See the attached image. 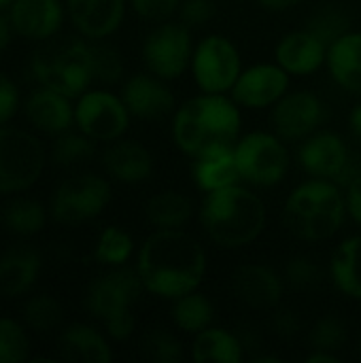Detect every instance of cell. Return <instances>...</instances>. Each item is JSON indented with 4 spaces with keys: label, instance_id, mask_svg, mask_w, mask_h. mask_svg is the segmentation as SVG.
Wrapping results in <instances>:
<instances>
[{
    "label": "cell",
    "instance_id": "obj_14",
    "mask_svg": "<svg viewBox=\"0 0 361 363\" xmlns=\"http://www.w3.org/2000/svg\"><path fill=\"white\" fill-rule=\"evenodd\" d=\"M289 91V72L279 64H257L240 72L232 98L245 108L274 106Z\"/></svg>",
    "mask_w": 361,
    "mask_h": 363
},
{
    "label": "cell",
    "instance_id": "obj_33",
    "mask_svg": "<svg viewBox=\"0 0 361 363\" xmlns=\"http://www.w3.org/2000/svg\"><path fill=\"white\" fill-rule=\"evenodd\" d=\"M134 251V240L132 236L117 228V225H111L106 230H102L98 242H96V259L104 266H123L130 255Z\"/></svg>",
    "mask_w": 361,
    "mask_h": 363
},
{
    "label": "cell",
    "instance_id": "obj_6",
    "mask_svg": "<svg viewBox=\"0 0 361 363\" xmlns=\"http://www.w3.org/2000/svg\"><path fill=\"white\" fill-rule=\"evenodd\" d=\"M236 162L240 179L257 185H279L289 170V151L281 136L270 132H251L236 143Z\"/></svg>",
    "mask_w": 361,
    "mask_h": 363
},
{
    "label": "cell",
    "instance_id": "obj_18",
    "mask_svg": "<svg viewBox=\"0 0 361 363\" xmlns=\"http://www.w3.org/2000/svg\"><path fill=\"white\" fill-rule=\"evenodd\" d=\"M194 181L206 194L243 181L236 162V145L219 143L194 155Z\"/></svg>",
    "mask_w": 361,
    "mask_h": 363
},
{
    "label": "cell",
    "instance_id": "obj_23",
    "mask_svg": "<svg viewBox=\"0 0 361 363\" xmlns=\"http://www.w3.org/2000/svg\"><path fill=\"white\" fill-rule=\"evenodd\" d=\"M23 108L32 125L47 134H62L74 121V108L70 106V98L51 87L40 85V89H36L26 100Z\"/></svg>",
    "mask_w": 361,
    "mask_h": 363
},
{
    "label": "cell",
    "instance_id": "obj_21",
    "mask_svg": "<svg viewBox=\"0 0 361 363\" xmlns=\"http://www.w3.org/2000/svg\"><path fill=\"white\" fill-rule=\"evenodd\" d=\"M106 172L126 185H136L147 181L153 174V155L151 151L136 140L117 138L102 155Z\"/></svg>",
    "mask_w": 361,
    "mask_h": 363
},
{
    "label": "cell",
    "instance_id": "obj_22",
    "mask_svg": "<svg viewBox=\"0 0 361 363\" xmlns=\"http://www.w3.org/2000/svg\"><path fill=\"white\" fill-rule=\"evenodd\" d=\"M11 21L17 34L34 40H47L62 26L60 0H13Z\"/></svg>",
    "mask_w": 361,
    "mask_h": 363
},
{
    "label": "cell",
    "instance_id": "obj_51",
    "mask_svg": "<svg viewBox=\"0 0 361 363\" xmlns=\"http://www.w3.org/2000/svg\"><path fill=\"white\" fill-rule=\"evenodd\" d=\"M306 363H340L338 353H328V351H313L306 355Z\"/></svg>",
    "mask_w": 361,
    "mask_h": 363
},
{
    "label": "cell",
    "instance_id": "obj_29",
    "mask_svg": "<svg viewBox=\"0 0 361 363\" xmlns=\"http://www.w3.org/2000/svg\"><path fill=\"white\" fill-rule=\"evenodd\" d=\"M191 357L196 363H238L245 357V349L236 334L219 328H206L196 334Z\"/></svg>",
    "mask_w": 361,
    "mask_h": 363
},
{
    "label": "cell",
    "instance_id": "obj_42",
    "mask_svg": "<svg viewBox=\"0 0 361 363\" xmlns=\"http://www.w3.org/2000/svg\"><path fill=\"white\" fill-rule=\"evenodd\" d=\"M136 15L153 21H164L179 11L181 0H130Z\"/></svg>",
    "mask_w": 361,
    "mask_h": 363
},
{
    "label": "cell",
    "instance_id": "obj_44",
    "mask_svg": "<svg viewBox=\"0 0 361 363\" xmlns=\"http://www.w3.org/2000/svg\"><path fill=\"white\" fill-rule=\"evenodd\" d=\"M17 104H19V94H17L15 83L6 74L0 72V125L6 123L15 115Z\"/></svg>",
    "mask_w": 361,
    "mask_h": 363
},
{
    "label": "cell",
    "instance_id": "obj_26",
    "mask_svg": "<svg viewBox=\"0 0 361 363\" xmlns=\"http://www.w3.org/2000/svg\"><path fill=\"white\" fill-rule=\"evenodd\" d=\"M60 355L72 363H109L111 347L100 332L89 325H70L60 336Z\"/></svg>",
    "mask_w": 361,
    "mask_h": 363
},
{
    "label": "cell",
    "instance_id": "obj_50",
    "mask_svg": "<svg viewBox=\"0 0 361 363\" xmlns=\"http://www.w3.org/2000/svg\"><path fill=\"white\" fill-rule=\"evenodd\" d=\"M349 128H351V134L353 138L361 143V102L353 106L351 115H349Z\"/></svg>",
    "mask_w": 361,
    "mask_h": 363
},
{
    "label": "cell",
    "instance_id": "obj_9",
    "mask_svg": "<svg viewBox=\"0 0 361 363\" xmlns=\"http://www.w3.org/2000/svg\"><path fill=\"white\" fill-rule=\"evenodd\" d=\"M111 202V185L98 174H79L64 181L53 196L51 213L64 225H79L98 217Z\"/></svg>",
    "mask_w": 361,
    "mask_h": 363
},
{
    "label": "cell",
    "instance_id": "obj_24",
    "mask_svg": "<svg viewBox=\"0 0 361 363\" xmlns=\"http://www.w3.org/2000/svg\"><path fill=\"white\" fill-rule=\"evenodd\" d=\"M40 272V255L34 249L17 247L0 257V296L17 298L26 294Z\"/></svg>",
    "mask_w": 361,
    "mask_h": 363
},
{
    "label": "cell",
    "instance_id": "obj_41",
    "mask_svg": "<svg viewBox=\"0 0 361 363\" xmlns=\"http://www.w3.org/2000/svg\"><path fill=\"white\" fill-rule=\"evenodd\" d=\"M215 15V2L213 0H181L179 4V17L181 23L187 28L204 26Z\"/></svg>",
    "mask_w": 361,
    "mask_h": 363
},
{
    "label": "cell",
    "instance_id": "obj_5",
    "mask_svg": "<svg viewBox=\"0 0 361 363\" xmlns=\"http://www.w3.org/2000/svg\"><path fill=\"white\" fill-rule=\"evenodd\" d=\"M30 72L43 87L77 98L94 81L89 45L79 38L49 40L34 51Z\"/></svg>",
    "mask_w": 361,
    "mask_h": 363
},
{
    "label": "cell",
    "instance_id": "obj_28",
    "mask_svg": "<svg viewBox=\"0 0 361 363\" xmlns=\"http://www.w3.org/2000/svg\"><path fill=\"white\" fill-rule=\"evenodd\" d=\"M145 217L155 230H183L194 217V202L177 189H164L149 198Z\"/></svg>",
    "mask_w": 361,
    "mask_h": 363
},
{
    "label": "cell",
    "instance_id": "obj_16",
    "mask_svg": "<svg viewBox=\"0 0 361 363\" xmlns=\"http://www.w3.org/2000/svg\"><path fill=\"white\" fill-rule=\"evenodd\" d=\"M347 157H349V149L345 140L334 132H315L306 136L298 151L300 166L313 179L334 181L343 170Z\"/></svg>",
    "mask_w": 361,
    "mask_h": 363
},
{
    "label": "cell",
    "instance_id": "obj_31",
    "mask_svg": "<svg viewBox=\"0 0 361 363\" xmlns=\"http://www.w3.org/2000/svg\"><path fill=\"white\" fill-rule=\"evenodd\" d=\"M45 208L36 200H13L2 208V225L17 236H34L45 228Z\"/></svg>",
    "mask_w": 361,
    "mask_h": 363
},
{
    "label": "cell",
    "instance_id": "obj_17",
    "mask_svg": "<svg viewBox=\"0 0 361 363\" xmlns=\"http://www.w3.org/2000/svg\"><path fill=\"white\" fill-rule=\"evenodd\" d=\"M232 289L251 308H274L283 296V279L266 264H243L232 277Z\"/></svg>",
    "mask_w": 361,
    "mask_h": 363
},
{
    "label": "cell",
    "instance_id": "obj_38",
    "mask_svg": "<svg viewBox=\"0 0 361 363\" xmlns=\"http://www.w3.org/2000/svg\"><path fill=\"white\" fill-rule=\"evenodd\" d=\"M283 281L296 291H311L321 283V266L306 255L289 257L285 264Z\"/></svg>",
    "mask_w": 361,
    "mask_h": 363
},
{
    "label": "cell",
    "instance_id": "obj_36",
    "mask_svg": "<svg viewBox=\"0 0 361 363\" xmlns=\"http://www.w3.org/2000/svg\"><path fill=\"white\" fill-rule=\"evenodd\" d=\"M309 340L313 351L338 353L347 342V323L336 315H326L313 325Z\"/></svg>",
    "mask_w": 361,
    "mask_h": 363
},
{
    "label": "cell",
    "instance_id": "obj_7",
    "mask_svg": "<svg viewBox=\"0 0 361 363\" xmlns=\"http://www.w3.org/2000/svg\"><path fill=\"white\" fill-rule=\"evenodd\" d=\"M45 166L38 138L23 130L0 128V194H15L32 187Z\"/></svg>",
    "mask_w": 361,
    "mask_h": 363
},
{
    "label": "cell",
    "instance_id": "obj_30",
    "mask_svg": "<svg viewBox=\"0 0 361 363\" xmlns=\"http://www.w3.org/2000/svg\"><path fill=\"white\" fill-rule=\"evenodd\" d=\"M215 319V308L204 294L189 291L174 300L172 304V321L179 330L187 334H200L202 330L211 328Z\"/></svg>",
    "mask_w": 361,
    "mask_h": 363
},
{
    "label": "cell",
    "instance_id": "obj_34",
    "mask_svg": "<svg viewBox=\"0 0 361 363\" xmlns=\"http://www.w3.org/2000/svg\"><path fill=\"white\" fill-rule=\"evenodd\" d=\"M96 147H94V138H89L87 134H72V132H62L57 134V140L53 145V162L57 166H79L85 164L94 157Z\"/></svg>",
    "mask_w": 361,
    "mask_h": 363
},
{
    "label": "cell",
    "instance_id": "obj_20",
    "mask_svg": "<svg viewBox=\"0 0 361 363\" xmlns=\"http://www.w3.org/2000/svg\"><path fill=\"white\" fill-rule=\"evenodd\" d=\"M68 13L83 36L98 40L121 26L126 0H68Z\"/></svg>",
    "mask_w": 361,
    "mask_h": 363
},
{
    "label": "cell",
    "instance_id": "obj_8",
    "mask_svg": "<svg viewBox=\"0 0 361 363\" xmlns=\"http://www.w3.org/2000/svg\"><path fill=\"white\" fill-rule=\"evenodd\" d=\"M191 72L204 94L232 91L243 72V60L236 45L221 36L209 34L198 43L191 57Z\"/></svg>",
    "mask_w": 361,
    "mask_h": 363
},
{
    "label": "cell",
    "instance_id": "obj_12",
    "mask_svg": "<svg viewBox=\"0 0 361 363\" xmlns=\"http://www.w3.org/2000/svg\"><path fill=\"white\" fill-rule=\"evenodd\" d=\"M328 106L323 100L306 89L287 91L270 113V123L277 136L283 140H304L315 134L317 128L326 121Z\"/></svg>",
    "mask_w": 361,
    "mask_h": 363
},
{
    "label": "cell",
    "instance_id": "obj_45",
    "mask_svg": "<svg viewBox=\"0 0 361 363\" xmlns=\"http://www.w3.org/2000/svg\"><path fill=\"white\" fill-rule=\"evenodd\" d=\"M104 325H106V332H109L111 338H115V340H126V338H130V336L134 334L136 317H134L132 311H128V313L115 315L113 319L104 321Z\"/></svg>",
    "mask_w": 361,
    "mask_h": 363
},
{
    "label": "cell",
    "instance_id": "obj_37",
    "mask_svg": "<svg viewBox=\"0 0 361 363\" xmlns=\"http://www.w3.org/2000/svg\"><path fill=\"white\" fill-rule=\"evenodd\" d=\"M30 342L26 330L13 319H0V363H19L28 359Z\"/></svg>",
    "mask_w": 361,
    "mask_h": 363
},
{
    "label": "cell",
    "instance_id": "obj_53",
    "mask_svg": "<svg viewBox=\"0 0 361 363\" xmlns=\"http://www.w3.org/2000/svg\"><path fill=\"white\" fill-rule=\"evenodd\" d=\"M360 355H361V336H360Z\"/></svg>",
    "mask_w": 361,
    "mask_h": 363
},
{
    "label": "cell",
    "instance_id": "obj_2",
    "mask_svg": "<svg viewBox=\"0 0 361 363\" xmlns=\"http://www.w3.org/2000/svg\"><path fill=\"white\" fill-rule=\"evenodd\" d=\"M200 223L217 247L240 249L262 236L266 204L257 194L236 183L206 194L200 206Z\"/></svg>",
    "mask_w": 361,
    "mask_h": 363
},
{
    "label": "cell",
    "instance_id": "obj_10",
    "mask_svg": "<svg viewBox=\"0 0 361 363\" xmlns=\"http://www.w3.org/2000/svg\"><path fill=\"white\" fill-rule=\"evenodd\" d=\"M143 57L147 68L164 81L179 79L194 57V45L189 28L183 23L157 26L143 45Z\"/></svg>",
    "mask_w": 361,
    "mask_h": 363
},
{
    "label": "cell",
    "instance_id": "obj_46",
    "mask_svg": "<svg viewBox=\"0 0 361 363\" xmlns=\"http://www.w3.org/2000/svg\"><path fill=\"white\" fill-rule=\"evenodd\" d=\"M361 174V153H355V151H349V157L343 166V170L338 172V177L334 179V183L338 187H349L357 177Z\"/></svg>",
    "mask_w": 361,
    "mask_h": 363
},
{
    "label": "cell",
    "instance_id": "obj_3",
    "mask_svg": "<svg viewBox=\"0 0 361 363\" xmlns=\"http://www.w3.org/2000/svg\"><path fill=\"white\" fill-rule=\"evenodd\" d=\"M243 117L234 98L226 94H204L187 100L174 113L172 138L185 155H198L211 145H236Z\"/></svg>",
    "mask_w": 361,
    "mask_h": 363
},
{
    "label": "cell",
    "instance_id": "obj_32",
    "mask_svg": "<svg viewBox=\"0 0 361 363\" xmlns=\"http://www.w3.org/2000/svg\"><path fill=\"white\" fill-rule=\"evenodd\" d=\"M351 19L347 15L345 9L336 6V4H323L319 6L309 19L304 30H309L311 34H315L321 43L328 45V49L343 38L345 34H349L351 30Z\"/></svg>",
    "mask_w": 361,
    "mask_h": 363
},
{
    "label": "cell",
    "instance_id": "obj_49",
    "mask_svg": "<svg viewBox=\"0 0 361 363\" xmlns=\"http://www.w3.org/2000/svg\"><path fill=\"white\" fill-rule=\"evenodd\" d=\"M264 9H268V11H287V9H294V6H298L300 2H304V0H257Z\"/></svg>",
    "mask_w": 361,
    "mask_h": 363
},
{
    "label": "cell",
    "instance_id": "obj_47",
    "mask_svg": "<svg viewBox=\"0 0 361 363\" xmlns=\"http://www.w3.org/2000/svg\"><path fill=\"white\" fill-rule=\"evenodd\" d=\"M345 200H347V213L361 225V174L347 187Z\"/></svg>",
    "mask_w": 361,
    "mask_h": 363
},
{
    "label": "cell",
    "instance_id": "obj_11",
    "mask_svg": "<svg viewBox=\"0 0 361 363\" xmlns=\"http://www.w3.org/2000/svg\"><path fill=\"white\" fill-rule=\"evenodd\" d=\"M74 121L94 140H117L128 130L130 111L111 91H83L74 108Z\"/></svg>",
    "mask_w": 361,
    "mask_h": 363
},
{
    "label": "cell",
    "instance_id": "obj_4",
    "mask_svg": "<svg viewBox=\"0 0 361 363\" xmlns=\"http://www.w3.org/2000/svg\"><path fill=\"white\" fill-rule=\"evenodd\" d=\"M347 200L330 179H311L298 185L285 202V228L302 240L319 242L332 238L345 221Z\"/></svg>",
    "mask_w": 361,
    "mask_h": 363
},
{
    "label": "cell",
    "instance_id": "obj_1",
    "mask_svg": "<svg viewBox=\"0 0 361 363\" xmlns=\"http://www.w3.org/2000/svg\"><path fill=\"white\" fill-rule=\"evenodd\" d=\"M136 270L149 294L177 300L200 287L206 274V253L183 230H155L138 251Z\"/></svg>",
    "mask_w": 361,
    "mask_h": 363
},
{
    "label": "cell",
    "instance_id": "obj_19",
    "mask_svg": "<svg viewBox=\"0 0 361 363\" xmlns=\"http://www.w3.org/2000/svg\"><path fill=\"white\" fill-rule=\"evenodd\" d=\"M277 64L289 74H311L319 70L328 60V45L321 43L309 30H296L285 34L274 49Z\"/></svg>",
    "mask_w": 361,
    "mask_h": 363
},
{
    "label": "cell",
    "instance_id": "obj_15",
    "mask_svg": "<svg viewBox=\"0 0 361 363\" xmlns=\"http://www.w3.org/2000/svg\"><path fill=\"white\" fill-rule=\"evenodd\" d=\"M121 100L132 117L160 119L174 108V94L157 74H134L123 83Z\"/></svg>",
    "mask_w": 361,
    "mask_h": 363
},
{
    "label": "cell",
    "instance_id": "obj_43",
    "mask_svg": "<svg viewBox=\"0 0 361 363\" xmlns=\"http://www.w3.org/2000/svg\"><path fill=\"white\" fill-rule=\"evenodd\" d=\"M300 317L296 311L291 308H279L274 315H272V332L279 336V338H294L300 334Z\"/></svg>",
    "mask_w": 361,
    "mask_h": 363
},
{
    "label": "cell",
    "instance_id": "obj_52",
    "mask_svg": "<svg viewBox=\"0 0 361 363\" xmlns=\"http://www.w3.org/2000/svg\"><path fill=\"white\" fill-rule=\"evenodd\" d=\"M11 2H13V0H0V11H2L4 6H9Z\"/></svg>",
    "mask_w": 361,
    "mask_h": 363
},
{
    "label": "cell",
    "instance_id": "obj_35",
    "mask_svg": "<svg viewBox=\"0 0 361 363\" xmlns=\"http://www.w3.org/2000/svg\"><path fill=\"white\" fill-rule=\"evenodd\" d=\"M64 311L53 296H34L23 306V321L36 332H51L62 323Z\"/></svg>",
    "mask_w": 361,
    "mask_h": 363
},
{
    "label": "cell",
    "instance_id": "obj_48",
    "mask_svg": "<svg viewBox=\"0 0 361 363\" xmlns=\"http://www.w3.org/2000/svg\"><path fill=\"white\" fill-rule=\"evenodd\" d=\"M13 21H11V15H4L0 13V53L11 45V36H13Z\"/></svg>",
    "mask_w": 361,
    "mask_h": 363
},
{
    "label": "cell",
    "instance_id": "obj_39",
    "mask_svg": "<svg viewBox=\"0 0 361 363\" xmlns=\"http://www.w3.org/2000/svg\"><path fill=\"white\" fill-rule=\"evenodd\" d=\"M143 353L153 363H179L183 359V347L166 330H153L143 340Z\"/></svg>",
    "mask_w": 361,
    "mask_h": 363
},
{
    "label": "cell",
    "instance_id": "obj_25",
    "mask_svg": "<svg viewBox=\"0 0 361 363\" xmlns=\"http://www.w3.org/2000/svg\"><path fill=\"white\" fill-rule=\"evenodd\" d=\"M332 79L347 91L361 96V32H349L328 49Z\"/></svg>",
    "mask_w": 361,
    "mask_h": 363
},
{
    "label": "cell",
    "instance_id": "obj_40",
    "mask_svg": "<svg viewBox=\"0 0 361 363\" xmlns=\"http://www.w3.org/2000/svg\"><path fill=\"white\" fill-rule=\"evenodd\" d=\"M91 51V68H94V79L102 83H117L123 77V60L121 53L104 43L89 45Z\"/></svg>",
    "mask_w": 361,
    "mask_h": 363
},
{
    "label": "cell",
    "instance_id": "obj_13",
    "mask_svg": "<svg viewBox=\"0 0 361 363\" xmlns=\"http://www.w3.org/2000/svg\"><path fill=\"white\" fill-rule=\"evenodd\" d=\"M143 289H145V285L140 281L138 270L117 266L113 272H109L91 283L85 304H87V311L104 323V321L113 319L115 315L132 311V306L138 302Z\"/></svg>",
    "mask_w": 361,
    "mask_h": 363
},
{
    "label": "cell",
    "instance_id": "obj_27",
    "mask_svg": "<svg viewBox=\"0 0 361 363\" xmlns=\"http://www.w3.org/2000/svg\"><path fill=\"white\" fill-rule=\"evenodd\" d=\"M330 277L338 291L361 302V234L343 240L330 259Z\"/></svg>",
    "mask_w": 361,
    "mask_h": 363
}]
</instances>
